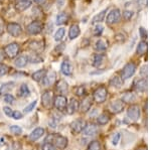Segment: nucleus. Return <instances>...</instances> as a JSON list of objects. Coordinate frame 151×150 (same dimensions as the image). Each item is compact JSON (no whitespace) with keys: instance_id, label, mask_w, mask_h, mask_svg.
<instances>
[{"instance_id":"obj_36","label":"nucleus","mask_w":151,"mask_h":150,"mask_svg":"<svg viewBox=\"0 0 151 150\" xmlns=\"http://www.w3.org/2000/svg\"><path fill=\"white\" fill-rule=\"evenodd\" d=\"M27 59H28V62H31V64H38V62H43V59L41 57H40L38 54H33L31 55H28Z\"/></svg>"},{"instance_id":"obj_47","label":"nucleus","mask_w":151,"mask_h":150,"mask_svg":"<svg viewBox=\"0 0 151 150\" xmlns=\"http://www.w3.org/2000/svg\"><path fill=\"white\" fill-rule=\"evenodd\" d=\"M41 150H55V147L53 146L52 143H48V142H45L41 146Z\"/></svg>"},{"instance_id":"obj_43","label":"nucleus","mask_w":151,"mask_h":150,"mask_svg":"<svg viewBox=\"0 0 151 150\" xmlns=\"http://www.w3.org/2000/svg\"><path fill=\"white\" fill-rule=\"evenodd\" d=\"M8 72H9L8 66H6L5 64H2V62H0V77L5 76V75L8 74Z\"/></svg>"},{"instance_id":"obj_31","label":"nucleus","mask_w":151,"mask_h":150,"mask_svg":"<svg viewBox=\"0 0 151 150\" xmlns=\"http://www.w3.org/2000/svg\"><path fill=\"white\" fill-rule=\"evenodd\" d=\"M147 50V42L145 40H141V42L137 44V48H136V52L139 55H143Z\"/></svg>"},{"instance_id":"obj_11","label":"nucleus","mask_w":151,"mask_h":150,"mask_svg":"<svg viewBox=\"0 0 151 150\" xmlns=\"http://www.w3.org/2000/svg\"><path fill=\"white\" fill-rule=\"evenodd\" d=\"M141 112H140V108L136 105L130 106L127 110V117L131 121H138L140 118Z\"/></svg>"},{"instance_id":"obj_4","label":"nucleus","mask_w":151,"mask_h":150,"mask_svg":"<svg viewBox=\"0 0 151 150\" xmlns=\"http://www.w3.org/2000/svg\"><path fill=\"white\" fill-rule=\"evenodd\" d=\"M43 29V24L40 21H32L26 26V30L29 34L31 35H36L38 33H40Z\"/></svg>"},{"instance_id":"obj_40","label":"nucleus","mask_w":151,"mask_h":150,"mask_svg":"<svg viewBox=\"0 0 151 150\" xmlns=\"http://www.w3.org/2000/svg\"><path fill=\"white\" fill-rule=\"evenodd\" d=\"M121 15H123V19L125 21H129L134 16V12L131 10H124L123 14H121Z\"/></svg>"},{"instance_id":"obj_14","label":"nucleus","mask_w":151,"mask_h":150,"mask_svg":"<svg viewBox=\"0 0 151 150\" xmlns=\"http://www.w3.org/2000/svg\"><path fill=\"white\" fill-rule=\"evenodd\" d=\"M80 109V103L77 99L73 98L72 100L68 103V106H67V112L69 115H73L77 112L78 110Z\"/></svg>"},{"instance_id":"obj_5","label":"nucleus","mask_w":151,"mask_h":150,"mask_svg":"<svg viewBox=\"0 0 151 150\" xmlns=\"http://www.w3.org/2000/svg\"><path fill=\"white\" fill-rule=\"evenodd\" d=\"M53 93L50 90H47L42 93L41 95V104H42L43 107L45 108H50L53 104Z\"/></svg>"},{"instance_id":"obj_27","label":"nucleus","mask_w":151,"mask_h":150,"mask_svg":"<svg viewBox=\"0 0 151 150\" xmlns=\"http://www.w3.org/2000/svg\"><path fill=\"white\" fill-rule=\"evenodd\" d=\"M27 62H28V59L25 55H19L14 60V65L17 67H24L27 65Z\"/></svg>"},{"instance_id":"obj_15","label":"nucleus","mask_w":151,"mask_h":150,"mask_svg":"<svg viewBox=\"0 0 151 150\" xmlns=\"http://www.w3.org/2000/svg\"><path fill=\"white\" fill-rule=\"evenodd\" d=\"M134 89L137 92L144 93V92L147 90V80L145 78L136 80L135 83H134Z\"/></svg>"},{"instance_id":"obj_59","label":"nucleus","mask_w":151,"mask_h":150,"mask_svg":"<svg viewBox=\"0 0 151 150\" xmlns=\"http://www.w3.org/2000/svg\"><path fill=\"white\" fill-rule=\"evenodd\" d=\"M137 150H147V149H146V148H144V147H141V148L137 149Z\"/></svg>"},{"instance_id":"obj_55","label":"nucleus","mask_w":151,"mask_h":150,"mask_svg":"<svg viewBox=\"0 0 151 150\" xmlns=\"http://www.w3.org/2000/svg\"><path fill=\"white\" fill-rule=\"evenodd\" d=\"M65 0H58V8H62L63 6L65 5Z\"/></svg>"},{"instance_id":"obj_49","label":"nucleus","mask_w":151,"mask_h":150,"mask_svg":"<svg viewBox=\"0 0 151 150\" xmlns=\"http://www.w3.org/2000/svg\"><path fill=\"white\" fill-rule=\"evenodd\" d=\"M3 112L5 113V115L8 116V117H12V114H13V110H12L10 107H4Z\"/></svg>"},{"instance_id":"obj_41","label":"nucleus","mask_w":151,"mask_h":150,"mask_svg":"<svg viewBox=\"0 0 151 150\" xmlns=\"http://www.w3.org/2000/svg\"><path fill=\"white\" fill-rule=\"evenodd\" d=\"M88 150H101V144L99 141H92L88 146Z\"/></svg>"},{"instance_id":"obj_25","label":"nucleus","mask_w":151,"mask_h":150,"mask_svg":"<svg viewBox=\"0 0 151 150\" xmlns=\"http://www.w3.org/2000/svg\"><path fill=\"white\" fill-rule=\"evenodd\" d=\"M108 48V42H106L103 38H99L95 43V50L98 52H105Z\"/></svg>"},{"instance_id":"obj_52","label":"nucleus","mask_w":151,"mask_h":150,"mask_svg":"<svg viewBox=\"0 0 151 150\" xmlns=\"http://www.w3.org/2000/svg\"><path fill=\"white\" fill-rule=\"evenodd\" d=\"M140 74H141V76H142V77H146V76H147V66H146V65L141 67Z\"/></svg>"},{"instance_id":"obj_6","label":"nucleus","mask_w":151,"mask_h":150,"mask_svg":"<svg viewBox=\"0 0 151 150\" xmlns=\"http://www.w3.org/2000/svg\"><path fill=\"white\" fill-rule=\"evenodd\" d=\"M108 97V91L105 87H100L94 92V100L97 103H104Z\"/></svg>"},{"instance_id":"obj_33","label":"nucleus","mask_w":151,"mask_h":150,"mask_svg":"<svg viewBox=\"0 0 151 150\" xmlns=\"http://www.w3.org/2000/svg\"><path fill=\"white\" fill-rule=\"evenodd\" d=\"M122 83H123L122 79L119 78L118 76H113L110 79V81H109V84H110V86L115 87V88H120V87L122 86Z\"/></svg>"},{"instance_id":"obj_21","label":"nucleus","mask_w":151,"mask_h":150,"mask_svg":"<svg viewBox=\"0 0 151 150\" xmlns=\"http://www.w3.org/2000/svg\"><path fill=\"white\" fill-rule=\"evenodd\" d=\"M124 109V104L121 100H115L110 104V110L113 113H120L122 112V110Z\"/></svg>"},{"instance_id":"obj_19","label":"nucleus","mask_w":151,"mask_h":150,"mask_svg":"<svg viewBox=\"0 0 151 150\" xmlns=\"http://www.w3.org/2000/svg\"><path fill=\"white\" fill-rule=\"evenodd\" d=\"M43 135H45V129L41 127H37L29 134V140L30 141H36V140L41 138Z\"/></svg>"},{"instance_id":"obj_10","label":"nucleus","mask_w":151,"mask_h":150,"mask_svg":"<svg viewBox=\"0 0 151 150\" xmlns=\"http://www.w3.org/2000/svg\"><path fill=\"white\" fill-rule=\"evenodd\" d=\"M121 19V11L118 8H115L109 12L107 15V23L108 24H115L118 23Z\"/></svg>"},{"instance_id":"obj_7","label":"nucleus","mask_w":151,"mask_h":150,"mask_svg":"<svg viewBox=\"0 0 151 150\" xmlns=\"http://www.w3.org/2000/svg\"><path fill=\"white\" fill-rule=\"evenodd\" d=\"M7 32L9 33L13 37H18L19 35L22 33V27L20 26V24L15 23V22H10L7 24Z\"/></svg>"},{"instance_id":"obj_51","label":"nucleus","mask_w":151,"mask_h":150,"mask_svg":"<svg viewBox=\"0 0 151 150\" xmlns=\"http://www.w3.org/2000/svg\"><path fill=\"white\" fill-rule=\"evenodd\" d=\"M85 93H86V90H85L84 87H79L77 90V95L78 96H84Z\"/></svg>"},{"instance_id":"obj_34","label":"nucleus","mask_w":151,"mask_h":150,"mask_svg":"<svg viewBox=\"0 0 151 150\" xmlns=\"http://www.w3.org/2000/svg\"><path fill=\"white\" fill-rule=\"evenodd\" d=\"M65 29L64 27H60L55 31V35H53V38H55V42H62L65 37Z\"/></svg>"},{"instance_id":"obj_35","label":"nucleus","mask_w":151,"mask_h":150,"mask_svg":"<svg viewBox=\"0 0 151 150\" xmlns=\"http://www.w3.org/2000/svg\"><path fill=\"white\" fill-rule=\"evenodd\" d=\"M45 74H47V71L45 70H40V71L33 72L32 75V80H35V82H41L45 78Z\"/></svg>"},{"instance_id":"obj_30","label":"nucleus","mask_w":151,"mask_h":150,"mask_svg":"<svg viewBox=\"0 0 151 150\" xmlns=\"http://www.w3.org/2000/svg\"><path fill=\"white\" fill-rule=\"evenodd\" d=\"M30 95V90H29L28 86L26 84H22L20 87H19L18 90V96L21 97V98H26Z\"/></svg>"},{"instance_id":"obj_26","label":"nucleus","mask_w":151,"mask_h":150,"mask_svg":"<svg viewBox=\"0 0 151 150\" xmlns=\"http://www.w3.org/2000/svg\"><path fill=\"white\" fill-rule=\"evenodd\" d=\"M68 20H69V14L67 12H60L57 15V18H55V23L58 25H63V24L67 23Z\"/></svg>"},{"instance_id":"obj_23","label":"nucleus","mask_w":151,"mask_h":150,"mask_svg":"<svg viewBox=\"0 0 151 150\" xmlns=\"http://www.w3.org/2000/svg\"><path fill=\"white\" fill-rule=\"evenodd\" d=\"M81 33V29H80V26L78 24H73L70 26V30H69V37L70 39H76L78 36Z\"/></svg>"},{"instance_id":"obj_54","label":"nucleus","mask_w":151,"mask_h":150,"mask_svg":"<svg viewBox=\"0 0 151 150\" xmlns=\"http://www.w3.org/2000/svg\"><path fill=\"white\" fill-rule=\"evenodd\" d=\"M4 31V22L1 18H0V34H2Z\"/></svg>"},{"instance_id":"obj_2","label":"nucleus","mask_w":151,"mask_h":150,"mask_svg":"<svg viewBox=\"0 0 151 150\" xmlns=\"http://www.w3.org/2000/svg\"><path fill=\"white\" fill-rule=\"evenodd\" d=\"M68 103H69L68 99L65 95H58L53 100V106L60 112H64V111L67 110Z\"/></svg>"},{"instance_id":"obj_44","label":"nucleus","mask_w":151,"mask_h":150,"mask_svg":"<svg viewBox=\"0 0 151 150\" xmlns=\"http://www.w3.org/2000/svg\"><path fill=\"white\" fill-rule=\"evenodd\" d=\"M36 103H37V101L35 100V101H32V102H31L30 104H29V105L26 106V107L23 109L24 113H25V114H27V113H30L31 111H32L33 109H35V106H36Z\"/></svg>"},{"instance_id":"obj_57","label":"nucleus","mask_w":151,"mask_h":150,"mask_svg":"<svg viewBox=\"0 0 151 150\" xmlns=\"http://www.w3.org/2000/svg\"><path fill=\"white\" fill-rule=\"evenodd\" d=\"M35 2L38 5H43V4L47 2V0H35Z\"/></svg>"},{"instance_id":"obj_24","label":"nucleus","mask_w":151,"mask_h":150,"mask_svg":"<svg viewBox=\"0 0 151 150\" xmlns=\"http://www.w3.org/2000/svg\"><path fill=\"white\" fill-rule=\"evenodd\" d=\"M105 59H106V57H105L103 54H96V55H94L93 60H92V62H92V65H93L94 67H101L102 64L104 62Z\"/></svg>"},{"instance_id":"obj_3","label":"nucleus","mask_w":151,"mask_h":150,"mask_svg":"<svg viewBox=\"0 0 151 150\" xmlns=\"http://www.w3.org/2000/svg\"><path fill=\"white\" fill-rule=\"evenodd\" d=\"M18 52H19V45L16 42H11L4 47V54L9 59H13V57H17Z\"/></svg>"},{"instance_id":"obj_38","label":"nucleus","mask_w":151,"mask_h":150,"mask_svg":"<svg viewBox=\"0 0 151 150\" xmlns=\"http://www.w3.org/2000/svg\"><path fill=\"white\" fill-rule=\"evenodd\" d=\"M120 139H121L120 133H118V132L114 133L111 137V144L113 145V146H117V145L119 144V142H120Z\"/></svg>"},{"instance_id":"obj_20","label":"nucleus","mask_w":151,"mask_h":150,"mask_svg":"<svg viewBox=\"0 0 151 150\" xmlns=\"http://www.w3.org/2000/svg\"><path fill=\"white\" fill-rule=\"evenodd\" d=\"M83 133L86 136H95L98 133V127L95 124H86L84 130H83Z\"/></svg>"},{"instance_id":"obj_28","label":"nucleus","mask_w":151,"mask_h":150,"mask_svg":"<svg viewBox=\"0 0 151 150\" xmlns=\"http://www.w3.org/2000/svg\"><path fill=\"white\" fill-rule=\"evenodd\" d=\"M80 107H81V111L84 113L88 112V111L91 109L92 107V100L90 97H87V98H85L84 100H83V102L81 103V105H80Z\"/></svg>"},{"instance_id":"obj_39","label":"nucleus","mask_w":151,"mask_h":150,"mask_svg":"<svg viewBox=\"0 0 151 150\" xmlns=\"http://www.w3.org/2000/svg\"><path fill=\"white\" fill-rule=\"evenodd\" d=\"M9 130H10V132L14 135H20L21 133H22V129H21V127H19L18 125L10 126L9 127Z\"/></svg>"},{"instance_id":"obj_53","label":"nucleus","mask_w":151,"mask_h":150,"mask_svg":"<svg viewBox=\"0 0 151 150\" xmlns=\"http://www.w3.org/2000/svg\"><path fill=\"white\" fill-rule=\"evenodd\" d=\"M19 149H20V146L17 143H13L11 145L10 148H9V150H19Z\"/></svg>"},{"instance_id":"obj_9","label":"nucleus","mask_w":151,"mask_h":150,"mask_svg":"<svg viewBox=\"0 0 151 150\" xmlns=\"http://www.w3.org/2000/svg\"><path fill=\"white\" fill-rule=\"evenodd\" d=\"M85 126H86V122L83 119H77L75 121H73L70 125V131L73 134H79L84 130Z\"/></svg>"},{"instance_id":"obj_13","label":"nucleus","mask_w":151,"mask_h":150,"mask_svg":"<svg viewBox=\"0 0 151 150\" xmlns=\"http://www.w3.org/2000/svg\"><path fill=\"white\" fill-rule=\"evenodd\" d=\"M31 0H17L15 2V9L18 12H23L31 6Z\"/></svg>"},{"instance_id":"obj_46","label":"nucleus","mask_w":151,"mask_h":150,"mask_svg":"<svg viewBox=\"0 0 151 150\" xmlns=\"http://www.w3.org/2000/svg\"><path fill=\"white\" fill-rule=\"evenodd\" d=\"M126 39H127L126 34H125V33H123V32L117 33V34L115 35V40L117 42H124Z\"/></svg>"},{"instance_id":"obj_56","label":"nucleus","mask_w":151,"mask_h":150,"mask_svg":"<svg viewBox=\"0 0 151 150\" xmlns=\"http://www.w3.org/2000/svg\"><path fill=\"white\" fill-rule=\"evenodd\" d=\"M64 48H65V44L64 43H62V44H58V47H55V50H58V52H60Z\"/></svg>"},{"instance_id":"obj_18","label":"nucleus","mask_w":151,"mask_h":150,"mask_svg":"<svg viewBox=\"0 0 151 150\" xmlns=\"http://www.w3.org/2000/svg\"><path fill=\"white\" fill-rule=\"evenodd\" d=\"M14 86H15L14 82H7V83L2 84L1 87H0V96L10 94V92L14 89Z\"/></svg>"},{"instance_id":"obj_12","label":"nucleus","mask_w":151,"mask_h":150,"mask_svg":"<svg viewBox=\"0 0 151 150\" xmlns=\"http://www.w3.org/2000/svg\"><path fill=\"white\" fill-rule=\"evenodd\" d=\"M60 72H63V75L67 77H70L73 75L74 69H73V65L69 60H65L60 65Z\"/></svg>"},{"instance_id":"obj_16","label":"nucleus","mask_w":151,"mask_h":150,"mask_svg":"<svg viewBox=\"0 0 151 150\" xmlns=\"http://www.w3.org/2000/svg\"><path fill=\"white\" fill-rule=\"evenodd\" d=\"M29 48L31 50H33L35 52H41L45 50V42L42 40H35V42H31L29 43Z\"/></svg>"},{"instance_id":"obj_48","label":"nucleus","mask_w":151,"mask_h":150,"mask_svg":"<svg viewBox=\"0 0 151 150\" xmlns=\"http://www.w3.org/2000/svg\"><path fill=\"white\" fill-rule=\"evenodd\" d=\"M14 120H20L23 118V114L19 111H13V114H12V117Z\"/></svg>"},{"instance_id":"obj_22","label":"nucleus","mask_w":151,"mask_h":150,"mask_svg":"<svg viewBox=\"0 0 151 150\" xmlns=\"http://www.w3.org/2000/svg\"><path fill=\"white\" fill-rule=\"evenodd\" d=\"M55 89H57V91L58 93L64 95V94H67L68 91H69V84H68L65 80H60L57 83Z\"/></svg>"},{"instance_id":"obj_17","label":"nucleus","mask_w":151,"mask_h":150,"mask_svg":"<svg viewBox=\"0 0 151 150\" xmlns=\"http://www.w3.org/2000/svg\"><path fill=\"white\" fill-rule=\"evenodd\" d=\"M55 78H57V74L53 71H50L45 74V78L42 80V84L45 86H50L55 82Z\"/></svg>"},{"instance_id":"obj_29","label":"nucleus","mask_w":151,"mask_h":150,"mask_svg":"<svg viewBox=\"0 0 151 150\" xmlns=\"http://www.w3.org/2000/svg\"><path fill=\"white\" fill-rule=\"evenodd\" d=\"M108 11V9H104V10H102L101 12H99L98 14H96V15L94 16L93 18H92V21L91 22L93 24H96V23H100L102 22V21H104L105 19V16H106V12Z\"/></svg>"},{"instance_id":"obj_45","label":"nucleus","mask_w":151,"mask_h":150,"mask_svg":"<svg viewBox=\"0 0 151 150\" xmlns=\"http://www.w3.org/2000/svg\"><path fill=\"white\" fill-rule=\"evenodd\" d=\"M3 100H4V102L7 103V104H14V102H15V98H14V96H12L11 94L4 95Z\"/></svg>"},{"instance_id":"obj_50","label":"nucleus","mask_w":151,"mask_h":150,"mask_svg":"<svg viewBox=\"0 0 151 150\" xmlns=\"http://www.w3.org/2000/svg\"><path fill=\"white\" fill-rule=\"evenodd\" d=\"M139 35H140V37H142L143 39H144V38L147 37V30H146L144 27H140L139 28Z\"/></svg>"},{"instance_id":"obj_8","label":"nucleus","mask_w":151,"mask_h":150,"mask_svg":"<svg viewBox=\"0 0 151 150\" xmlns=\"http://www.w3.org/2000/svg\"><path fill=\"white\" fill-rule=\"evenodd\" d=\"M136 66L133 62H128L124 66L122 70V80H128L135 74Z\"/></svg>"},{"instance_id":"obj_37","label":"nucleus","mask_w":151,"mask_h":150,"mask_svg":"<svg viewBox=\"0 0 151 150\" xmlns=\"http://www.w3.org/2000/svg\"><path fill=\"white\" fill-rule=\"evenodd\" d=\"M97 122L99 125H106L109 122V116L107 114H101L97 116Z\"/></svg>"},{"instance_id":"obj_32","label":"nucleus","mask_w":151,"mask_h":150,"mask_svg":"<svg viewBox=\"0 0 151 150\" xmlns=\"http://www.w3.org/2000/svg\"><path fill=\"white\" fill-rule=\"evenodd\" d=\"M137 97H136L135 94L133 93H125L124 95L122 96V102H125V103H132V102H135Z\"/></svg>"},{"instance_id":"obj_1","label":"nucleus","mask_w":151,"mask_h":150,"mask_svg":"<svg viewBox=\"0 0 151 150\" xmlns=\"http://www.w3.org/2000/svg\"><path fill=\"white\" fill-rule=\"evenodd\" d=\"M45 142L52 143L55 148L64 150L67 148L69 140H68L67 137L63 136V135H60V134H50V136L45 139Z\"/></svg>"},{"instance_id":"obj_42","label":"nucleus","mask_w":151,"mask_h":150,"mask_svg":"<svg viewBox=\"0 0 151 150\" xmlns=\"http://www.w3.org/2000/svg\"><path fill=\"white\" fill-rule=\"evenodd\" d=\"M104 31V27L101 25V24H97L96 26H95L94 30H93V33L95 36H101V34L103 33Z\"/></svg>"},{"instance_id":"obj_58","label":"nucleus","mask_w":151,"mask_h":150,"mask_svg":"<svg viewBox=\"0 0 151 150\" xmlns=\"http://www.w3.org/2000/svg\"><path fill=\"white\" fill-rule=\"evenodd\" d=\"M3 60H4V55L2 54V52H0V62H1Z\"/></svg>"}]
</instances>
